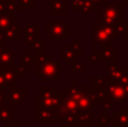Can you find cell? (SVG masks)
Wrapping results in <instances>:
<instances>
[{
    "label": "cell",
    "mask_w": 128,
    "mask_h": 127,
    "mask_svg": "<svg viewBox=\"0 0 128 127\" xmlns=\"http://www.w3.org/2000/svg\"><path fill=\"white\" fill-rule=\"evenodd\" d=\"M98 25L115 26L122 20V4H106L101 9H98Z\"/></svg>",
    "instance_id": "6da1fadb"
},
{
    "label": "cell",
    "mask_w": 128,
    "mask_h": 127,
    "mask_svg": "<svg viewBox=\"0 0 128 127\" xmlns=\"http://www.w3.org/2000/svg\"><path fill=\"white\" fill-rule=\"evenodd\" d=\"M93 30V40L92 45H110L114 40H117V32H116L115 27L109 26V25H93L92 26Z\"/></svg>",
    "instance_id": "7a4b0ae2"
},
{
    "label": "cell",
    "mask_w": 128,
    "mask_h": 127,
    "mask_svg": "<svg viewBox=\"0 0 128 127\" xmlns=\"http://www.w3.org/2000/svg\"><path fill=\"white\" fill-rule=\"evenodd\" d=\"M60 101V92L56 91L55 87H42L40 88V96L36 98V107L58 109Z\"/></svg>",
    "instance_id": "3957f363"
},
{
    "label": "cell",
    "mask_w": 128,
    "mask_h": 127,
    "mask_svg": "<svg viewBox=\"0 0 128 127\" xmlns=\"http://www.w3.org/2000/svg\"><path fill=\"white\" fill-rule=\"evenodd\" d=\"M61 62L58 61H47L35 65V74L40 76L42 81L55 80L61 73Z\"/></svg>",
    "instance_id": "277c9868"
},
{
    "label": "cell",
    "mask_w": 128,
    "mask_h": 127,
    "mask_svg": "<svg viewBox=\"0 0 128 127\" xmlns=\"http://www.w3.org/2000/svg\"><path fill=\"white\" fill-rule=\"evenodd\" d=\"M71 25L66 24V20H52L51 24L47 25L45 28V33L47 36L51 37L52 40H65L66 37L68 35H71Z\"/></svg>",
    "instance_id": "5b68a950"
},
{
    "label": "cell",
    "mask_w": 128,
    "mask_h": 127,
    "mask_svg": "<svg viewBox=\"0 0 128 127\" xmlns=\"http://www.w3.org/2000/svg\"><path fill=\"white\" fill-rule=\"evenodd\" d=\"M26 100V88L11 86L6 91V102L14 108H18Z\"/></svg>",
    "instance_id": "8992f818"
},
{
    "label": "cell",
    "mask_w": 128,
    "mask_h": 127,
    "mask_svg": "<svg viewBox=\"0 0 128 127\" xmlns=\"http://www.w3.org/2000/svg\"><path fill=\"white\" fill-rule=\"evenodd\" d=\"M106 91H107V94H108V98L110 99L111 101L124 102L128 98V94H127L124 86L119 84V83H117V82H114V81H111V82L109 83Z\"/></svg>",
    "instance_id": "52a82bcc"
},
{
    "label": "cell",
    "mask_w": 128,
    "mask_h": 127,
    "mask_svg": "<svg viewBox=\"0 0 128 127\" xmlns=\"http://www.w3.org/2000/svg\"><path fill=\"white\" fill-rule=\"evenodd\" d=\"M36 122H58V112L54 108L36 107Z\"/></svg>",
    "instance_id": "ba28073f"
},
{
    "label": "cell",
    "mask_w": 128,
    "mask_h": 127,
    "mask_svg": "<svg viewBox=\"0 0 128 127\" xmlns=\"http://www.w3.org/2000/svg\"><path fill=\"white\" fill-rule=\"evenodd\" d=\"M110 124L112 127H128V109L126 107H119L111 114Z\"/></svg>",
    "instance_id": "9c48e42d"
},
{
    "label": "cell",
    "mask_w": 128,
    "mask_h": 127,
    "mask_svg": "<svg viewBox=\"0 0 128 127\" xmlns=\"http://www.w3.org/2000/svg\"><path fill=\"white\" fill-rule=\"evenodd\" d=\"M0 71H1L4 80H6L7 87L15 86V83L17 82V81H19L20 78H22V76H20V73H19V70H18V66H16L15 64L11 65V66L1 69Z\"/></svg>",
    "instance_id": "30bf717a"
},
{
    "label": "cell",
    "mask_w": 128,
    "mask_h": 127,
    "mask_svg": "<svg viewBox=\"0 0 128 127\" xmlns=\"http://www.w3.org/2000/svg\"><path fill=\"white\" fill-rule=\"evenodd\" d=\"M22 35L25 36V44L30 46L35 40L40 38V25H27L22 30Z\"/></svg>",
    "instance_id": "8fae6325"
},
{
    "label": "cell",
    "mask_w": 128,
    "mask_h": 127,
    "mask_svg": "<svg viewBox=\"0 0 128 127\" xmlns=\"http://www.w3.org/2000/svg\"><path fill=\"white\" fill-rule=\"evenodd\" d=\"M36 65V58L34 54H32L30 51L25 52V55L22 58L20 64L18 65L20 76H26V72L30 71V69Z\"/></svg>",
    "instance_id": "7c38bea8"
},
{
    "label": "cell",
    "mask_w": 128,
    "mask_h": 127,
    "mask_svg": "<svg viewBox=\"0 0 128 127\" xmlns=\"http://www.w3.org/2000/svg\"><path fill=\"white\" fill-rule=\"evenodd\" d=\"M107 69H108V72H109V78L114 82L119 81L128 72L127 66H119L117 64H109L107 65Z\"/></svg>",
    "instance_id": "4fadbf2b"
},
{
    "label": "cell",
    "mask_w": 128,
    "mask_h": 127,
    "mask_svg": "<svg viewBox=\"0 0 128 127\" xmlns=\"http://www.w3.org/2000/svg\"><path fill=\"white\" fill-rule=\"evenodd\" d=\"M102 58L108 61V64H117V46L110 44L104 45L101 48Z\"/></svg>",
    "instance_id": "5bb4252c"
},
{
    "label": "cell",
    "mask_w": 128,
    "mask_h": 127,
    "mask_svg": "<svg viewBox=\"0 0 128 127\" xmlns=\"http://www.w3.org/2000/svg\"><path fill=\"white\" fill-rule=\"evenodd\" d=\"M61 58L64 63H66L68 66H72L75 62H76V54L72 50L71 46L68 45H63L61 47Z\"/></svg>",
    "instance_id": "9a60e30c"
},
{
    "label": "cell",
    "mask_w": 128,
    "mask_h": 127,
    "mask_svg": "<svg viewBox=\"0 0 128 127\" xmlns=\"http://www.w3.org/2000/svg\"><path fill=\"white\" fill-rule=\"evenodd\" d=\"M14 58H15V52L11 51L9 46H6L4 52L0 55V70L14 65Z\"/></svg>",
    "instance_id": "2e32d148"
},
{
    "label": "cell",
    "mask_w": 128,
    "mask_h": 127,
    "mask_svg": "<svg viewBox=\"0 0 128 127\" xmlns=\"http://www.w3.org/2000/svg\"><path fill=\"white\" fill-rule=\"evenodd\" d=\"M51 14L54 16H65L66 0H51Z\"/></svg>",
    "instance_id": "e0dca14e"
},
{
    "label": "cell",
    "mask_w": 128,
    "mask_h": 127,
    "mask_svg": "<svg viewBox=\"0 0 128 127\" xmlns=\"http://www.w3.org/2000/svg\"><path fill=\"white\" fill-rule=\"evenodd\" d=\"M2 35L4 36L6 40H20V37L22 36V30L20 28L19 25H14L10 28H8L7 30L2 32Z\"/></svg>",
    "instance_id": "ac0fdd59"
},
{
    "label": "cell",
    "mask_w": 128,
    "mask_h": 127,
    "mask_svg": "<svg viewBox=\"0 0 128 127\" xmlns=\"http://www.w3.org/2000/svg\"><path fill=\"white\" fill-rule=\"evenodd\" d=\"M15 25V14L4 12L0 15V33L7 30Z\"/></svg>",
    "instance_id": "d6986e66"
},
{
    "label": "cell",
    "mask_w": 128,
    "mask_h": 127,
    "mask_svg": "<svg viewBox=\"0 0 128 127\" xmlns=\"http://www.w3.org/2000/svg\"><path fill=\"white\" fill-rule=\"evenodd\" d=\"M15 117V108L10 105H4L0 107V122H4V124L14 120Z\"/></svg>",
    "instance_id": "ffe728a7"
},
{
    "label": "cell",
    "mask_w": 128,
    "mask_h": 127,
    "mask_svg": "<svg viewBox=\"0 0 128 127\" xmlns=\"http://www.w3.org/2000/svg\"><path fill=\"white\" fill-rule=\"evenodd\" d=\"M30 52L34 53L35 56L40 55H45L46 52V42L44 40H37L30 45Z\"/></svg>",
    "instance_id": "44dd1931"
},
{
    "label": "cell",
    "mask_w": 128,
    "mask_h": 127,
    "mask_svg": "<svg viewBox=\"0 0 128 127\" xmlns=\"http://www.w3.org/2000/svg\"><path fill=\"white\" fill-rule=\"evenodd\" d=\"M111 79L109 76H92V87L94 89H107Z\"/></svg>",
    "instance_id": "7402d4cb"
},
{
    "label": "cell",
    "mask_w": 128,
    "mask_h": 127,
    "mask_svg": "<svg viewBox=\"0 0 128 127\" xmlns=\"http://www.w3.org/2000/svg\"><path fill=\"white\" fill-rule=\"evenodd\" d=\"M86 60H88L89 62L93 65V66H96V65L100 62V61L104 60L101 51H93L92 53H91V55H89L88 58H86Z\"/></svg>",
    "instance_id": "603a6c76"
},
{
    "label": "cell",
    "mask_w": 128,
    "mask_h": 127,
    "mask_svg": "<svg viewBox=\"0 0 128 127\" xmlns=\"http://www.w3.org/2000/svg\"><path fill=\"white\" fill-rule=\"evenodd\" d=\"M96 9H97V4H94L91 0H86V2L83 4V8L81 10V14L82 15H88V14H91Z\"/></svg>",
    "instance_id": "cb8c5ba5"
},
{
    "label": "cell",
    "mask_w": 128,
    "mask_h": 127,
    "mask_svg": "<svg viewBox=\"0 0 128 127\" xmlns=\"http://www.w3.org/2000/svg\"><path fill=\"white\" fill-rule=\"evenodd\" d=\"M35 4L36 0H19L18 10H29Z\"/></svg>",
    "instance_id": "d4e9b609"
},
{
    "label": "cell",
    "mask_w": 128,
    "mask_h": 127,
    "mask_svg": "<svg viewBox=\"0 0 128 127\" xmlns=\"http://www.w3.org/2000/svg\"><path fill=\"white\" fill-rule=\"evenodd\" d=\"M115 29H116V32H117V34H118V36L119 35H124V33L127 30V28H128V22H127V20H120L118 24H116L115 26Z\"/></svg>",
    "instance_id": "484cf974"
},
{
    "label": "cell",
    "mask_w": 128,
    "mask_h": 127,
    "mask_svg": "<svg viewBox=\"0 0 128 127\" xmlns=\"http://www.w3.org/2000/svg\"><path fill=\"white\" fill-rule=\"evenodd\" d=\"M71 47L72 50L75 52L78 56H81L82 55V42L79 40H73L71 42Z\"/></svg>",
    "instance_id": "4316f807"
},
{
    "label": "cell",
    "mask_w": 128,
    "mask_h": 127,
    "mask_svg": "<svg viewBox=\"0 0 128 127\" xmlns=\"http://www.w3.org/2000/svg\"><path fill=\"white\" fill-rule=\"evenodd\" d=\"M109 123H110V117H108V114H107L106 112H104L102 116L97 119L98 127H107Z\"/></svg>",
    "instance_id": "83f0119b"
},
{
    "label": "cell",
    "mask_w": 128,
    "mask_h": 127,
    "mask_svg": "<svg viewBox=\"0 0 128 127\" xmlns=\"http://www.w3.org/2000/svg\"><path fill=\"white\" fill-rule=\"evenodd\" d=\"M86 0H71V9L72 10H82Z\"/></svg>",
    "instance_id": "f1b7e54d"
},
{
    "label": "cell",
    "mask_w": 128,
    "mask_h": 127,
    "mask_svg": "<svg viewBox=\"0 0 128 127\" xmlns=\"http://www.w3.org/2000/svg\"><path fill=\"white\" fill-rule=\"evenodd\" d=\"M7 4V12L15 14L16 10H18V4H16L15 0H6Z\"/></svg>",
    "instance_id": "f546056e"
},
{
    "label": "cell",
    "mask_w": 128,
    "mask_h": 127,
    "mask_svg": "<svg viewBox=\"0 0 128 127\" xmlns=\"http://www.w3.org/2000/svg\"><path fill=\"white\" fill-rule=\"evenodd\" d=\"M71 70L72 71H86V62H75L74 64L71 66Z\"/></svg>",
    "instance_id": "4dcf8cb0"
},
{
    "label": "cell",
    "mask_w": 128,
    "mask_h": 127,
    "mask_svg": "<svg viewBox=\"0 0 128 127\" xmlns=\"http://www.w3.org/2000/svg\"><path fill=\"white\" fill-rule=\"evenodd\" d=\"M101 104H102V109H104V112H111V110H112V101H111L110 99L104 100Z\"/></svg>",
    "instance_id": "1f68e13d"
},
{
    "label": "cell",
    "mask_w": 128,
    "mask_h": 127,
    "mask_svg": "<svg viewBox=\"0 0 128 127\" xmlns=\"http://www.w3.org/2000/svg\"><path fill=\"white\" fill-rule=\"evenodd\" d=\"M7 105L6 102V88H0V107Z\"/></svg>",
    "instance_id": "d6a6232c"
},
{
    "label": "cell",
    "mask_w": 128,
    "mask_h": 127,
    "mask_svg": "<svg viewBox=\"0 0 128 127\" xmlns=\"http://www.w3.org/2000/svg\"><path fill=\"white\" fill-rule=\"evenodd\" d=\"M7 12V4L6 0H0V15Z\"/></svg>",
    "instance_id": "836d02e7"
},
{
    "label": "cell",
    "mask_w": 128,
    "mask_h": 127,
    "mask_svg": "<svg viewBox=\"0 0 128 127\" xmlns=\"http://www.w3.org/2000/svg\"><path fill=\"white\" fill-rule=\"evenodd\" d=\"M4 127H22V124L18 123V122L12 120V122H9V123L4 124Z\"/></svg>",
    "instance_id": "e575fe53"
},
{
    "label": "cell",
    "mask_w": 128,
    "mask_h": 127,
    "mask_svg": "<svg viewBox=\"0 0 128 127\" xmlns=\"http://www.w3.org/2000/svg\"><path fill=\"white\" fill-rule=\"evenodd\" d=\"M7 87V83H6V80H4V76H2L1 71H0V88H6Z\"/></svg>",
    "instance_id": "d590c367"
},
{
    "label": "cell",
    "mask_w": 128,
    "mask_h": 127,
    "mask_svg": "<svg viewBox=\"0 0 128 127\" xmlns=\"http://www.w3.org/2000/svg\"><path fill=\"white\" fill-rule=\"evenodd\" d=\"M91 1L93 2V4H101V6H106L107 4V1H108V0H91Z\"/></svg>",
    "instance_id": "8d00e7d4"
},
{
    "label": "cell",
    "mask_w": 128,
    "mask_h": 127,
    "mask_svg": "<svg viewBox=\"0 0 128 127\" xmlns=\"http://www.w3.org/2000/svg\"><path fill=\"white\" fill-rule=\"evenodd\" d=\"M6 46H7V45H4V42H0V55H1V54L4 52Z\"/></svg>",
    "instance_id": "74e56055"
},
{
    "label": "cell",
    "mask_w": 128,
    "mask_h": 127,
    "mask_svg": "<svg viewBox=\"0 0 128 127\" xmlns=\"http://www.w3.org/2000/svg\"><path fill=\"white\" fill-rule=\"evenodd\" d=\"M122 4H128V0H122Z\"/></svg>",
    "instance_id": "f35d334b"
},
{
    "label": "cell",
    "mask_w": 128,
    "mask_h": 127,
    "mask_svg": "<svg viewBox=\"0 0 128 127\" xmlns=\"http://www.w3.org/2000/svg\"><path fill=\"white\" fill-rule=\"evenodd\" d=\"M127 58H128V53H127Z\"/></svg>",
    "instance_id": "ab89813d"
},
{
    "label": "cell",
    "mask_w": 128,
    "mask_h": 127,
    "mask_svg": "<svg viewBox=\"0 0 128 127\" xmlns=\"http://www.w3.org/2000/svg\"><path fill=\"white\" fill-rule=\"evenodd\" d=\"M0 123H1V122H0Z\"/></svg>",
    "instance_id": "60d3db41"
}]
</instances>
